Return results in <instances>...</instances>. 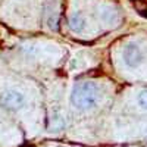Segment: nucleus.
Masks as SVG:
<instances>
[{"instance_id":"f257e3e1","label":"nucleus","mask_w":147,"mask_h":147,"mask_svg":"<svg viewBox=\"0 0 147 147\" xmlns=\"http://www.w3.org/2000/svg\"><path fill=\"white\" fill-rule=\"evenodd\" d=\"M72 103L78 109H90L96 106L97 100H99V87L93 81H84L75 85V88L72 91Z\"/></svg>"},{"instance_id":"f03ea898","label":"nucleus","mask_w":147,"mask_h":147,"mask_svg":"<svg viewBox=\"0 0 147 147\" xmlns=\"http://www.w3.org/2000/svg\"><path fill=\"white\" fill-rule=\"evenodd\" d=\"M0 102H2V105L7 109L18 110L25 105V96L18 90H9V91H6L0 96Z\"/></svg>"},{"instance_id":"7ed1b4c3","label":"nucleus","mask_w":147,"mask_h":147,"mask_svg":"<svg viewBox=\"0 0 147 147\" xmlns=\"http://www.w3.org/2000/svg\"><path fill=\"white\" fill-rule=\"evenodd\" d=\"M122 56H124L125 63H127L128 66H132V68L137 66V65H140L141 59H143V53H141V50H140L138 44H136V43L127 44L125 49H124V53H122Z\"/></svg>"},{"instance_id":"20e7f679","label":"nucleus","mask_w":147,"mask_h":147,"mask_svg":"<svg viewBox=\"0 0 147 147\" xmlns=\"http://www.w3.org/2000/svg\"><path fill=\"white\" fill-rule=\"evenodd\" d=\"M84 24H85V21H84V18H82L80 13L72 15V16H71V19H69V25H71V28H72L74 31H77V32L82 31Z\"/></svg>"},{"instance_id":"39448f33","label":"nucleus","mask_w":147,"mask_h":147,"mask_svg":"<svg viewBox=\"0 0 147 147\" xmlns=\"http://www.w3.org/2000/svg\"><path fill=\"white\" fill-rule=\"evenodd\" d=\"M138 105L143 109H147V90H144L138 94Z\"/></svg>"}]
</instances>
